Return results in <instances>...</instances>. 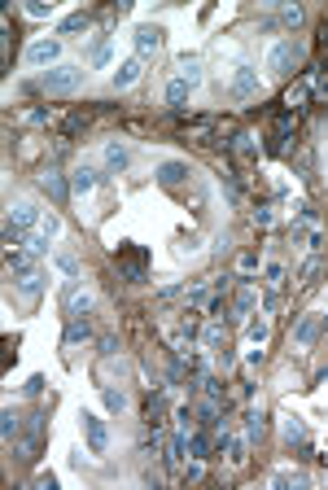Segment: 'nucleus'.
<instances>
[{
	"label": "nucleus",
	"instance_id": "f257e3e1",
	"mask_svg": "<svg viewBox=\"0 0 328 490\" xmlns=\"http://www.w3.org/2000/svg\"><path fill=\"white\" fill-rule=\"evenodd\" d=\"M84 79H88V70H84V66L62 62V66H53V70H44L40 88H44L48 96H70V92H79V88H84Z\"/></svg>",
	"mask_w": 328,
	"mask_h": 490
},
{
	"label": "nucleus",
	"instance_id": "f03ea898",
	"mask_svg": "<svg viewBox=\"0 0 328 490\" xmlns=\"http://www.w3.org/2000/svg\"><path fill=\"white\" fill-rule=\"evenodd\" d=\"M79 433H84V442H88V451L96 460L110 451V425H106V416H96V411H79Z\"/></svg>",
	"mask_w": 328,
	"mask_h": 490
},
{
	"label": "nucleus",
	"instance_id": "7ed1b4c3",
	"mask_svg": "<svg viewBox=\"0 0 328 490\" xmlns=\"http://www.w3.org/2000/svg\"><path fill=\"white\" fill-rule=\"evenodd\" d=\"M298 62H302V44H298V40H276V44L267 48V70H271V74H293Z\"/></svg>",
	"mask_w": 328,
	"mask_h": 490
},
{
	"label": "nucleus",
	"instance_id": "20e7f679",
	"mask_svg": "<svg viewBox=\"0 0 328 490\" xmlns=\"http://www.w3.org/2000/svg\"><path fill=\"white\" fill-rule=\"evenodd\" d=\"M259 92H263L259 70L249 66V62H241V66L232 70V79H228V96H232V101H254Z\"/></svg>",
	"mask_w": 328,
	"mask_h": 490
},
{
	"label": "nucleus",
	"instance_id": "39448f33",
	"mask_svg": "<svg viewBox=\"0 0 328 490\" xmlns=\"http://www.w3.org/2000/svg\"><path fill=\"white\" fill-rule=\"evenodd\" d=\"M27 66H40V70L62 66V40L57 35H44V40L27 44Z\"/></svg>",
	"mask_w": 328,
	"mask_h": 490
},
{
	"label": "nucleus",
	"instance_id": "423d86ee",
	"mask_svg": "<svg viewBox=\"0 0 328 490\" xmlns=\"http://www.w3.org/2000/svg\"><path fill=\"white\" fill-rule=\"evenodd\" d=\"M132 44H136V57H140V62H149V57H154L158 48L166 44V31L158 27V22H140L136 35H132Z\"/></svg>",
	"mask_w": 328,
	"mask_h": 490
},
{
	"label": "nucleus",
	"instance_id": "0eeeda50",
	"mask_svg": "<svg viewBox=\"0 0 328 490\" xmlns=\"http://www.w3.org/2000/svg\"><path fill=\"white\" fill-rule=\"evenodd\" d=\"M62 306H66V320H84L92 311V294L79 289V280H66V289H62Z\"/></svg>",
	"mask_w": 328,
	"mask_h": 490
},
{
	"label": "nucleus",
	"instance_id": "6e6552de",
	"mask_svg": "<svg viewBox=\"0 0 328 490\" xmlns=\"http://www.w3.org/2000/svg\"><path fill=\"white\" fill-rule=\"evenodd\" d=\"M96 184H101V171H96L92 162H79V167L70 171V193H74V197H88Z\"/></svg>",
	"mask_w": 328,
	"mask_h": 490
},
{
	"label": "nucleus",
	"instance_id": "1a4fd4ad",
	"mask_svg": "<svg viewBox=\"0 0 328 490\" xmlns=\"http://www.w3.org/2000/svg\"><path fill=\"white\" fill-rule=\"evenodd\" d=\"M9 219H13L18 228H27V232H31V237H35V232H40V223H44V211H40V206H35V201H13V211H9Z\"/></svg>",
	"mask_w": 328,
	"mask_h": 490
},
{
	"label": "nucleus",
	"instance_id": "9d476101",
	"mask_svg": "<svg viewBox=\"0 0 328 490\" xmlns=\"http://www.w3.org/2000/svg\"><path fill=\"white\" fill-rule=\"evenodd\" d=\"M249 447H254V442H249L245 433H228V429L219 433V451H228V464H245V460H249Z\"/></svg>",
	"mask_w": 328,
	"mask_h": 490
},
{
	"label": "nucleus",
	"instance_id": "9b49d317",
	"mask_svg": "<svg viewBox=\"0 0 328 490\" xmlns=\"http://www.w3.org/2000/svg\"><path fill=\"white\" fill-rule=\"evenodd\" d=\"M101 158H106V171H110V175H118V171H128V162H132V149L123 145V140H106Z\"/></svg>",
	"mask_w": 328,
	"mask_h": 490
},
{
	"label": "nucleus",
	"instance_id": "f8f14e48",
	"mask_svg": "<svg viewBox=\"0 0 328 490\" xmlns=\"http://www.w3.org/2000/svg\"><path fill=\"white\" fill-rule=\"evenodd\" d=\"M319 333H324V320H319V316H302V320L293 324V346H302V350L315 346Z\"/></svg>",
	"mask_w": 328,
	"mask_h": 490
},
{
	"label": "nucleus",
	"instance_id": "ddd939ff",
	"mask_svg": "<svg viewBox=\"0 0 328 490\" xmlns=\"http://www.w3.org/2000/svg\"><path fill=\"white\" fill-rule=\"evenodd\" d=\"M140 74H145V62H140V57H128V62H118V70H114L110 84H114L118 92H128L132 84H140Z\"/></svg>",
	"mask_w": 328,
	"mask_h": 490
},
{
	"label": "nucleus",
	"instance_id": "4468645a",
	"mask_svg": "<svg viewBox=\"0 0 328 490\" xmlns=\"http://www.w3.org/2000/svg\"><path fill=\"white\" fill-rule=\"evenodd\" d=\"M40 189H44L48 197H53V201H66V197H70V179H66L57 167H48V171L40 175Z\"/></svg>",
	"mask_w": 328,
	"mask_h": 490
},
{
	"label": "nucleus",
	"instance_id": "2eb2a0df",
	"mask_svg": "<svg viewBox=\"0 0 328 490\" xmlns=\"http://www.w3.org/2000/svg\"><path fill=\"white\" fill-rule=\"evenodd\" d=\"M302 18H307V13H302L298 5H285L276 18H267L263 27H267V31H298V27H302Z\"/></svg>",
	"mask_w": 328,
	"mask_h": 490
},
{
	"label": "nucleus",
	"instance_id": "dca6fc26",
	"mask_svg": "<svg viewBox=\"0 0 328 490\" xmlns=\"http://www.w3.org/2000/svg\"><path fill=\"white\" fill-rule=\"evenodd\" d=\"M241 421H245V425H241V433L249 438V442H263V433H267V411H263V407H249Z\"/></svg>",
	"mask_w": 328,
	"mask_h": 490
},
{
	"label": "nucleus",
	"instance_id": "f3484780",
	"mask_svg": "<svg viewBox=\"0 0 328 490\" xmlns=\"http://www.w3.org/2000/svg\"><path fill=\"white\" fill-rule=\"evenodd\" d=\"M92 338V324H88V316L84 320H66V333H62V350H74L79 342H88Z\"/></svg>",
	"mask_w": 328,
	"mask_h": 490
},
{
	"label": "nucleus",
	"instance_id": "a211bd4d",
	"mask_svg": "<svg viewBox=\"0 0 328 490\" xmlns=\"http://www.w3.org/2000/svg\"><path fill=\"white\" fill-rule=\"evenodd\" d=\"M88 62H92L96 70H106V66L114 62V44H110V35H96V40L88 44Z\"/></svg>",
	"mask_w": 328,
	"mask_h": 490
},
{
	"label": "nucleus",
	"instance_id": "6ab92c4d",
	"mask_svg": "<svg viewBox=\"0 0 328 490\" xmlns=\"http://www.w3.org/2000/svg\"><path fill=\"white\" fill-rule=\"evenodd\" d=\"M184 179H188V167H184V162H162V167H158V184H162V189H180Z\"/></svg>",
	"mask_w": 328,
	"mask_h": 490
},
{
	"label": "nucleus",
	"instance_id": "aec40b11",
	"mask_svg": "<svg viewBox=\"0 0 328 490\" xmlns=\"http://www.w3.org/2000/svg\"><path fill=\"white\" fill-rule=\"evenodd\" d=\"M201 346H206L210 355H219V350H228V333H223V324L215 320V324H206L201 328Z\"/></svg>",
	"mask_w": 328,
	"mask_h": 490
},
{
	"label": "nucleus",
	"instance_id": "412c9836",
	"mask_svg": "<svg viewBox=\"0 0 328 490\" xmlns=\"http://www.w3.org/2000/svg\"><path fill=\"white\" fill-rule=\"evenodd\" d=\"M118 259L128 263V276H132V280H145V254H140L136 245H118Z\"/></svg>",
	"mask_w": 328,
	"mask_h": 490
},
{
	"label": "nucleus",
	"instance_id": "4be33fe9",
	"mask_svg": "<svg viewBox=\"0 0 328 490\" xmlns=\"http://www.w3.org/2000/svg\"><path fill=\"white\" fill-rule=\"evenodd\" d=\"M219 399H201V407H197V425L201 429H219Z\"/></svg>",
	"mask_w": 328,
	"mask_h": 490
},
{
	"label": "nucleus",
	"instance_id": "5701e85b",
	"mask_svg": "<svg viewBox=\"0 0 328 490\" xmlns=\"http://www.w3.org/2000/svg\"><path fill=\"white\" fill-rule=\"evenodd\" d=\"M188 455L193 460H210V429H193L188 433Z\"/></svg>",
	"mask_w": 328,
	"mask_h": 490
},
{
	"label": "nucleus",
	"instance_id": "b1692460",
	"mask_svg": "<svg viewBox=\"0 0 328 490\" xmlns=\"http://www.w3.org/2000/svg\"><path fill=\"white\" fill-rule=\"evenodd\" d=\"M101 403H106L110 416H123V411H128V394H123V390H110V385H101Z\"/></svg>",
	"mask_w": 328,
	"mask_h": 490
},
{
	"label": "nucleus",
	"instance_id": "393cba45",
	"mask_svg": "<svg viewBox=\"0 0 328 490\" xmlns=\"http://www.w3.org/2000/svg\"><path fill=\"white\" fill-rule=\"evenodd\" d=\"M13 285H18V294L27 298V302H35V298H40V289H44V276H40V272H31V276H18Z\"/></svg>",
	"mask_w": 328,
	"mask_h": 490
},
{
	"label": "nucleus",
	"instance_id": "a878e982",
	"mask_svg": "<svg viewBox=\"0 0 328 490\" xmlns=\"http://www.w3.org/2000/svg\"><path fill=\"white\" fill-rule=\"evenodd\" d=\"M166 460H171V464H184V460H188V433H184V429H180V433H171Z\"/></svg>",
	"mask_w": 328,
	"mask_h": 490
},
{
	"label": "nucleus",
	"instance_id": "bb28decb",
	"mask_svg": "<svg viewBox=\"0 0 328 490\" xmlns=\"http://www.w3.org/2000/svg\"><path fill=\"white\" fill-rule=\"evenodd\" d=\"M53 263L66 272V280H84V272H79V259H74L70 250H53Z\"/></svg>",
	"mask_w": 328,
	"mask_h": 490
},
{
	"label": "nucleus",
	"instance_id": "cd10ccee",
	"mask_svg": "<svg viewBox=\"0 0 328 490\" xmlns=\"http://www.w3.org/2000/svg\"><path fill=\"white\" fill-rule=\"evenodd\" d=\"M281 433H285V442H289V447H302V442H307V425H302L298 416H285Z\"/></svg>",
	"mask_w": 328,
	"mask_h": 490
},
{
	"label": "nucleus",
	"instance_id": "c85d7f7f",
	"mask_svg": "<svg viewBox=\"0 0 328 490\" xmlns=\"http://www.w3.org/2000/svg\"><path fill=\"white\" fill-rule=\"evenodd\" d=\"M188 96H193V84H184V79H171V84H166V106L180 110Z\"/></svg>",
	"mask_w": 328,
	"mask_h": 490
},
{
	"label": "nucleus",
	"instance_id": "c756f323",
	"mask_svg": "<svg viewBox=\"0 0 328 490\" xmlns=\"http://www.w3.org/2000/svg\"><path fill=\"white\" fill-rule=\"evenodd\" d=\"M285 276H289V272H285V263H281V259H267V263H263V280H267V289H281V285H285Z\"/></svg>",
	"mask_w": 328,
	"mask_h": 490
},
{
	"label": "nucleus",
	"instance_id": "7c9ffc66",
	"mask_svg": "<svg viewBox=\"0 0 328 490\" xmlns=\"http://www.w3.org/2000/svg\"><path fill=\"white\" fill-rule=\"evenodd\" d=\"M180 79H184V84H193V88L201 84V57H193V53H184V57H180Z\"/></svg>",
	"mask_w": 328,
	"mask_h": 490
},
{
	"label": "nucleus",
	"instance_id": "2f4dec72",
	"mask_svg": "<svg viewBox=\"0 0 328 490\" xmlns=\"http://www.w3.org/2000/svg\"><path fill=\"white\" fill-rule=\"evenodd\" d=\"M232 306H237V316H249L259 306V294H254V285H241L237 289V298H232Z\"/></svg>",
	"mask_w": 328,
	"mask_h": 490
},
{
	"label": "nucleus",
	"instance_id": "473e14b6",
	"mask_svg": "<svg viewBox=\"0 0 328 490\" xmlns=\"http://www.w3.org/2000/svg\"><path fill=\"white\" fill-rule=\"evenodd\" d=\"M245 338L254 342V346H263L267 338H271V320H249V328H245Z\"/></svg>",
	"mask_w": 328,
	"mask_h": 490
},
{
	"label": "nucleus",
	"instance_id": "72a5a7b5",
	"mask_svg": "<svg viewBox=\"0 0 328 490\" xmlns=\"http://www.w3.org/2000/svg\"><path fill=\"white\" fill-rule=\"evenodd\" d=\"M88 22H92L88 13H70V18H62L57 31H62V35H74V31H88Z\"/></svg>",
	"mask_w": 328,
	"mask_h": 490
},
{
	"label": "nucleus",
	"instance_id": "f704fd0d",
	"mask_svg": "<svg viewBox=\"0 0 328 490\" xmlns=\"http://www.w3.org/2000/svg\"><path fill=\"white\" fill-rule=\"evenodd\" d=\"M307 92H311V79H302L298 88H289V92H285V106H289V110H302V101H307Z\"/></svg>",
	"mask_w": 328,
	"mask_h": 490
},
{
	"label": "nucleus",
	"instance_id": "c9c22d12",
	"mask_svg": "<svg viewBox=\"0 0 328 490\" xmlns=\"http://www.w3.org/2000/svg\"><path fill=\"white\" fill-rule=\"evenodd\" d=\"M0 433H5V442H13V433H18V411L13 407L0 411Z\"/></svg>",
	"mask_w": 328,
	"mask_h": 490
},
{
	"label": "nucleus",
	"instance_id": "e433bc0d",
	"mask_svg": "<svg viewBox=\"0 0 328 490\" xmlns=\"http://www.w3.org/2000/svg\"><path fill=\"white\" fill-rule=\"evenodd\" d=\"M40 232H44V237H48V241H57V237H62V219H57V215H44V223H40Z\"/></svg>",
	"mask_w": 328,
	"mask_h": 490
},
{
	"label": "nucleus",
	"instance_id": "4c0bfd02",
	"mask_svg": "<svg viewBox=\"0 0 328 490\" xmlns=\"http://www.w3.org/2000/svg\"><path fill=\"white\" fill-rule=\"evenodd\" d=\"M114 355H118V338L106 333V338H101V359H114Z\"/></svg>",
	"mask_w": 328,
	"mask_h": 490
},
{
	"label": "nucleus",
	"instance_id": "58836bf2",
	"mask_svg": "<svg viewBox=\"0 0 328 490\" xmlns=\"http://www.w3.org/2000/svg\"><path fill=\"white\" fill-rule=\"evenodd\" d=\"M201 464H206V460H193V464H184V481H201V473H206Z\"/></svg>",
	"mask_w": 328,
	"mask_h": 490
},
{
	"label": "nucleus",
	"instance_id": "ea45409f",
	"mask_svg": "<svg viewBox=\"0 0 328 490\" xmlns=\"http://www.w3.org/2000/svg\"><path fill=\"white\" fill-rule=\"evenodd\" d=\"M27 13H31V18H48V13H53V5H40V0H31Z\"/></svg>",
	"mask_w": 328,
	"mask_h": 490
},
{
	"label": "nucleus",
	"instance_id": "a19ab883",
	"mask_svg": "<svg viewBox=\"0 0 328 490\" xmlns=\"http://www.w3.org/2000/svg\"><path fill=\"white\" fill-rule=\"evenodd\" d=\"M35 486H40V490H57V477H53V473H35Z\"/></svg>",
	"mask_w": 328,
	"mask_h": 490
},
{
	"label": "nucleus",
	"instance_id": "79ce46f5",
	"mask_svg": "<svg viewBox=\"0 0 328 490\" xmlns=\"http://www.w3.org/2000/svg\"><path fill=\"white\" fill-rule=\"evenodd\" d=\"M254 219H259V228H271V223H276V215H271V206H263V211H259Z\"/></svg>",
	"mask_w": 328,
	"mask_h": 490
},
{
	"label": "nucleus",
	"instance_id": "37998d69",
	"mask_svg": "<svg viewBox=\"0 0 328 490\" xmlns=\"http://www.w3.org/2000/svg\"><path fill=\"white\" fill-rule=\"evenodd\" d=\"M319 320H324V333H328V316H319Z\"/></svg>",
	"mask_w": 328,
	"mask_h": 490
}]
</instances>
